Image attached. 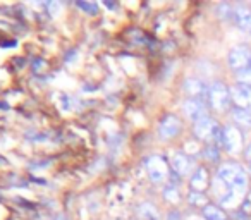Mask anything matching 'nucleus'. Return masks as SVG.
Returning a JSON list of instances; mask_svg holds the SVG:
<instances>
[{"instance_id":"1","label":"nucleus","mask_w":251,"mask_h":220,"mask_svg":"<svg viewBox=\"0 0 251 220\" xmlns=\"http://www.w3.org/2000/svg\"><path fill=\"white\" fill-rule=\"evenodd\" d=\"M224 186H226L227 191L237 193V195H243L248 189V175L244 172V169L241 167L237 162H224L219 169H217V177Z\"/></svg>"},{"instance_id":"2","label":"nucleus","mask_w":251,"mask_h":220,"mask_svg":"<svg viewBox=\"0 0 251 220\" xmlns=\"http://www.w3.org/2000/svg\"><path fill=\"white\" fill-rule=\"evenodd\" d=\"M206 103L213 112H229L232 105V97H230V88L222 81H213L208 84V93H206Z\"/></svg>"},{"instance_id":"3","label":"nucleus","mask_w":251,"mask_h":220,"mask_svg":"<svg viewBox=\"0 0 251 220\" xmlns=\"http://www.w3.org/2000/svg\"><path fill=\"white\" fill-rule=\"evenodd\" d=\"M193 134L198 141L206 145H217L220 147V136H222V126L213 117H203L193 124Z\"/></svg>"},{"instance_id":"4","label":"nucleus","mask_w":251,"mask_h":220,"mask_svg":"<svg viewBox=\"0 0 251 220\" xmlns=\"http://www.w3.org/2000/svg\"><path fill=\"white\" fill-rule=\"evenodd\" d=\"M145 167H147V174L153 184H164L165 181H169L172 167L169 165V160L164 155L155 153L148 157L145 162Z\"/></svg>"},{"instance_id":"5","label":"nucleus","mask_w":251,"mask_h":220,"mask_svg":"<svg viewBox=\"0 0 251 220\" xmlns=\"http://www.w3.org/2000/svg\"><path fill=\"white\" fill-rule=\"evenodd\" d=\"M220 147L230 155L243 153V150H244L243 131H241L237 126H234V124H226V126H222Z\"/></svg>"},{"instance_id":"6","label":"nucleus","mask_w":251,"mask_h":220,"mask_svg":"<svg viewBox=\"0 0 251 220\" xmlns=\"http://www.w3.org/2000/svg\"><path fill=\"white\" fill-rule=\"evenodd\" d=\"M182 112L188 119L193 121V124L196 121L203 119V117H208L210 107L206 103V100H200V98H186L182 101Z\"/></svg>"},{"instance_id":"7","label":"nucleus","mask_w":251,"mask_h":220,"mask_svg":"<svg viewBox=\"0 0 251 220\" xmlns=\"http://www.w3.org/2000/svg\"><path fill=\"white\" fill-rule=\"evenodd\" d=\"M182 129V121L176 114H165L158 122V136L160 140L167 141L176 138Z\"/></svg>"},{"instance_id":"8","label":"nucleus","mask_w":251,"mask_h":220,"mask_svg":"<svg viewBox=\"0 0 251 220\" xmlns=\"http://www.w3.org/2000/svg\"><path fill=\"white\" fill-rule=\"evenodd\" d=\"M229 66L234 73H239V71L246 69L251 66V50L246 45H237L234 47L229 52Z\"/></svg>"},{"instance_id":"9","label":"nucleus","mask_w":251,"mask_h":220,"mask_svg":"<svg viewBox=\"0 0 251 220\" xmlns=\"http://www.w3.org/2000/svg\"><path fill=\"white\" fill-rule=\"evenodd\" d=\"M171 167H172V171L177 175H181V177H184V175H188V174H193L196 169L193 157H189L186 151H177V153L172 157Z\"/></svg>"},{"instance_id":"10","label":"nucleus","mask_w":251,"mask_h":220,"mask_svg":"<svg viewBox=\"0 0 251 220\" xmlns=\"http://www.w3.org/2000/svg\"><path fill=\"white\" fill-rule=\"evenodd\" d=\"M182 90L189 98H200V100H206V93H208V84L203 83L200 77H186L182 83Z\"/></svg>"},{"instance_id":"11","label":"nucleus","mask_w":251,"mask_h":220,"mask_svg":"<svg viewBox=\"0 0 251 220\" xmlns=\"http://www.w3.org/2000/svg\"><path fill=\"white\" fill-rule=\"evenodd\" d=\"M230 97H232L234 107L251 110V88H246L243 84L236 83L230 86Z\"/></svg>"},{"instance_id":"12","label":"nucleus","mask_w":251,"mask_h":220,"mask_svg":"<svg viewBox=\"0 0 251 220\" xmlns=\"http://www.w3.org/2000/svg\"><path fill=\"white\" fill-rule=\"evenodd\" d=\"M210 174L206 167H196L195 172L191 174V179H189V188L191 191H198V193H205L206 189L210 188Z\"/></svg>"},{"instance_id":"13","label":"nucleus","mask_w":251,"mask_h":220,"mask_svg":"<svg viewBox=\"0 0 251 220\" xmlns=\"http://www.w3.org/2000/svg\"><path fill=\"white\" fill-rule=\"evenodd\" d=\"M232 19L236 26L244 33H251V9L248 5H236L232 12Z\"/></svg>"},{"instance_id":"14","label":"nucleus","mask_w":251,"mask_h":220,"mask_svg":"<svg viewBox=\"0 0 251 220\" xmlns=\"http://www.w3.org/2000/svg\"><path fill=\"white\" fill-rule=\"evenodd\" d=\"M230 117H232L234 126L243 127V129H250L251 127V110L232 107L230 108Z\"/></svg>"},{"instance_id":"15","label":"nucleus","mask_w":251,"mask_h":220,"mask_svg":"<svg viewBox=\"0 0 251 220\" xmlns=\"http://www.w3.org/2000/svg\"><path fill=\"white\" fill-rule=\"evenodd\" d=\"M201 215L205 220H229V215H227L226 210H222L219 205H212V203H208L201 210Z\"/></svg>"},{"instance_id":"16","label":"nucleus","mask_w":251,"mask_h":220,"mask_svg":"<svg viewBox=\"0 0 251 220\" xmlns=\"http://www.w3.org/2000/svg\"><path fill=\"white\" fill-rule=\"evenodd\" d=\"M138 215H140L141 220H160V215H158V210L153 203H141L138 206Z\"/></svg>"},{"instance_id":"17","label":"nucleus","mask_w":251,"mask_h":220,"mask_svg":"<svg viewBox=\"0 0 251 220\" xmlns=\"http://www.w3.org/2000/svg\"><path fill=\"white\" fill-rule=\"evenodd\" d=\"M164 199L169 203V205H179L182 199L181 193H179V188L174 184H167L164 188Z\"/></svg>"},{"instance_id":"18","label":"nucleus","mask_w":251,"mask_h":220,"mask_svg":"<svg viewBox=\"0 0 251 220\" xmlns=\"http://www.w3.org/2000/svg\"><path fill=\"white\" fill-rule=\"evenodd\" d=\"M201 157L205 158L208 164H217L220 160V150L217 145H205L201 148Z\"/></svg>"},{"instance_id":"19","label":"nucleus","mask_w":251,"mask_h":220,"mask_svg":"<svg viewBox=\"0 0 251 220\" xmlns=\"http://www.w3.org/2000/svg\"><path fill=\"white\" fill-rule=\"evenodd\" d=\"M188 201L191 206H196V208H201V210L208 205V198H206V195L205 193H198V191H189Z\"/></svg>"},{"instance_id":"20","label":"nucleus","mask_w":251,"mask_h":220,"mask_svg":"<svg viewBox=\"0 0 251 220\" xmlns=\"http://www.w3.org/2000/svg\"><path fill=\"white\" fill-rule=\"evenodd\" d=\"M236 77L239 84H243V86H246V88H251V66L239 71V73H236Z\"/></svg>"},{"instance_id":"21","label":"nucleus","mask_w":251,"mask_h":220,"mask_svg":"<svg viewBox=\"0 0 251 220\" xmlns=\"http://www.w3.org/2000/svg\"><path fill=\"white\" fill-rule=\"evenodd\" d=\"M232 12H234V7H230L229 4H220L219 7H217V16H219V18L229 19L230 16H232Z\"/></svg>"},{"instance_id":"22","label":"nucleus","mask_w":251,"mask_h":220,"mask_svg":"<svg viewBox=\"0 0 251 220\" xmlns=\"http://www.w3.org/2000/svg\"><path fill=\"white\" fill-rule=\"evenodd\" d=\"M241 212L244 213V215H251V189H250V195L246 196V198L243 199V205H241Z\"/></svg>"},{"instance_id":"23","label":"nucleus","mask_w":251,"mask_h":220,"mask_svg":"<svg viewBox=\"0 0 251 220\" xmlns=\"http://www.w3.org/2000/svg\"><path fill=\"white\" fill-rule=\"evenodd\" d=\"M77 7L83 9V11L90 12V14H97L98 5L97 4H86V2H77Z\"/></svg>"},{"instance_id":"24","label":"nucleus","mask_w":251,"mask_h":220,"mask_svg":"<svg viewBox=\"0 0 251 220\" xmlns=\"http://www.w3.org/2000/svg\"><path fill=\"white\" fill-rule=\"evenodd\" d=\"M167 220H182L181 212H179V210H176V208H172L171 212L167 213Z\"/></svg>"},{"instance_id":"25","label":"nucleus","mask_w":251,"mask_h":220,"mask_svg":"<svg viewBox=\"0 0 251 220\" xmlns=\"http://www.w3.org/2000/svg\"><path fill=\"white\" fill-rule=\"evenodd\" d=\"M243 157H244V160L250 162V164H251V143H248L246 147H244V150H243Z\"/></svg>"},{"instance_id":"26","label":"nucleus","mask_w":251,"mask_h":220,"mask_svg":"<svg viewBox=\"0 0 251 220\" xmlns=\"http://www.w3.org/2000/svg\"><path fill=\"white\" fill-rule=\"evenodd\" d=\"M105 5H107V7H110V9H115V4H112V2H105Z\"/></svg>"},{"instance_id":"27","label":"nucleus","mask_w":251,"mask_h":220,"mask_svg":"<svg viewBox=\"0 0 251 220\" xmlns=\"http://www.w3.org/2000/svg\"><path fill=\"white\" fill-rule=\"evenodd\" d=\"M250 172H251V164H250Z\"/></svg>"}]
</instances>
